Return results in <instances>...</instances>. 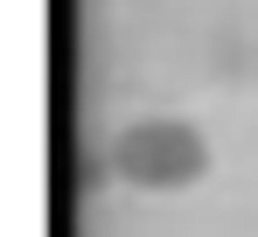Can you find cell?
Wrapping results in <instances>:
<instances>
[{"instance_id": "obj_1", "label": "cell", "mask_w": 258, "mask_h": 237, "mask_svg": "<svg viewBox=\"0 0 258 237\" xmlns=\"http://www.w3.org/2000/svg\"><path fill=\"white\" fill-rule=\"evenodd\" d=\"M112 167L133 189H188L210 167V140L188 118H140L112 140Z\"/></svg>"}]
</instances>
